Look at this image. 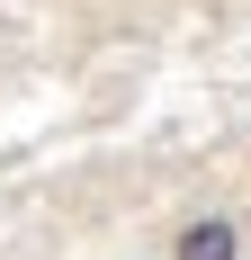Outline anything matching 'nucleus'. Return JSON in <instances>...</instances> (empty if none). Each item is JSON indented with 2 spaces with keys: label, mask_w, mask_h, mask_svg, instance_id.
<instances>
[{
  "label": "nucleus",
  "mask_w": 251,
  "mask_h": 260,
  "mask_svg": "<svg viewBox=\"0 0 251 260\" xmlns=\"http://www.w3.org/2000/svg\"><path fill=\"white\" fill-rule=\"evenodd\" d=\"M179 260H233V224L225 215H198V224L179 234Z\"/></svg>",
  "instance_id": "1"
}]
</instances>
